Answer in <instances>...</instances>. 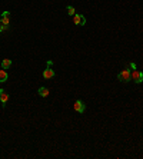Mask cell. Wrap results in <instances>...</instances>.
I'll list each match as a JSON object with an SVG mask.
<instances>
[{
  "instance_id": "6da1fadb",
  "label": "cell",
  "mask_w": 143,
  "mask_h": 159,
  "mask_svg": "<svg viewBox=\"0 0 143 159\" xmlns=\"http://www.w3.org/2000/svg\"><path fill=\"white\" fill-rule=\"evenodd\" d=\"M130 67H132V70H130V79L133 80L136 85L143 83V73L142 72L137 70V67H136L135 63H130Z\"/></svg>"
},
{
  "instance_id": "7a4b0ae2",
  "label": "cell",
  "mask_w": 143,
  "mask_h": 159,
  "mask_svg": "<svg viewBox=\"0 0 143 159\" xmlns=\"http://www.w3.org/2000/svg\"><path fill=\"white\" fill-rule=\"evenodd\" d=\"M117 80H120L122 83H127L129 80H132V79H130V70H129V66H127V67H125V69H123V70L117 75Z\"/></svg>"
},
{
  "instance_id": "3957f363",
  "label": "cell",
  "mask_w": 143,
  "mask_h": 159,
  "mask_svg": "<svg viewBox=\"0 0 143 159\" xmlns=\"http://www.w3.org/2000/svg\"><path fill=\"white\" fill-rule=\"evenodd\" d=\"M73 23L77 24V26H85V24H86V17L83 16V15L76 13V15L73 16Z\"/></svg>"
},
{
  "instance_id": "277c9868",
  "label": "cell",
  "mask_w": 143,
  "mask_h": 159,
  "mask_svg": "<svg viewBox=\"0 0 143 159\" xmlns=\"http://www.w3.org/2000/svg\"><path fill=\"white\" fill-rule=\"evenodd\" d=\"M73 109L77 112V113H83V112L86 111V105L83 103V102H82L80 99H77V100H76V102L73 103Z\"/></svg>"
},
{
  "instance_id": "5b68a950",
  "label": "cell",
  "mask_w": 143,
  "mask_h": 159,
  "mask_svg": "<svg viewBox=\"0 0 143 159\" xmlns=\"http://www.w3.org/2000/svg\"><path fill=\"white\" fill-rule=\"evenodd\" d=\"M0 102H1V106L4 108L6 103L9 102V93L6 90H3V89H0Z\"/></svg>"
},
{
  "instance_id": "8992f818",
  "label": "cell",
  "mask_w": 143,
  "mask_h": 159,
  "mask_svg": "<svg viewBox=\"0 0 143 159\" xmlns=\"http://www.w3.org/2000/svg\"><path fill=\"white\" fill-rule=\"evenodd\" d=\"M0 23L6 24V26H9V24H10V12H3V13H1Z\"/></svg>"
},
{
  "instance_id": "52a82bcc",
  "label": "cell",
  "mask_w": 143,
  "mask_h": 159,
  "mask_svg": "<svg viewBox=\"0 0 143 159\" xmlns=\"http://www.w3.org/2000/svg\"><path fill=\"white\" fill-rule=\"evenodd\" d=\"M55 75H56L55 70L50 69V66H47V69H45V72H43V78H45V79H52Z\"/></svg>"
},
{
  "instance_id": "ba28073f",
  "label": "cell",
  "mask_w": 143,
  "mask_h": 159,
  "mask_svg": "<svg viewBox=\"0 0 143 159\" xmlns=\"http://www.w3.org/2000/svg\"><path fill=\"white\" fill-rule=\"evenodd\" d=\"M37 93H39V96H42V97H47L49 96V89L45 88V86H42V88H39V90H37Z\"/></svg>"
},
{
  "instance_id": "9c48e42d",
  "label": "cell",
  "mask_w": 143,
  "mask_h": 159,
  "mask_svg": "<svg viewBox=\"0 0 143 159\" xmlns=\"http://www.w3.org/2000/svg\"><path fill=\"white\" fill-rule=\"evenodd\" d=\"M9 78L7 72L4 70V69H0V83H3V82H6Z\"/></svg>"
},
{
  "instance_id": "30bf717a",
  "label": "cell",
  "mask_w": 143,
  "mask_h": 159,
  "mask_svg": "<svg viewBox=\"0 0 143 159\" xmlns=\"http://www.w3.org/2000/svg\"><path fill=\"white\" fill-rule=\"evenodd\" d=\"M12 66V60L10 59H3L1 60V69H9Z\"/></svg>"
},
{
  "instance_id": "8fae6325",
  "label": "cell",
  "mask_w": 143,
  "mask_h": 159,
  "mask_svg": "<svg viewBox=\"0 0 143 159\" xmlns=\"http://www.w3.org/2000/svg\"><path fill=\"white\" fill-rule=\"evenodd\" d=\"M67 13H69V16H74L76 15V10H74V7L73 6H67Z\"/></svg>"
},
{
  "instance_id": "7c38bea8",
  "label": "cell",
  "mask_w": 143,
  "mask_h": 159,
  "mask_svg": "<svg viewBox=\"0 0 143 159\" xmlns=\"http://www.w3.org/2000/svg\"><path fill=\"white\" fill-rule=\"evenodd\" d=\"M6 30H9V26H6V24H3V23H0V33L6 32Z\"/></svg>"
}]
</instances>
